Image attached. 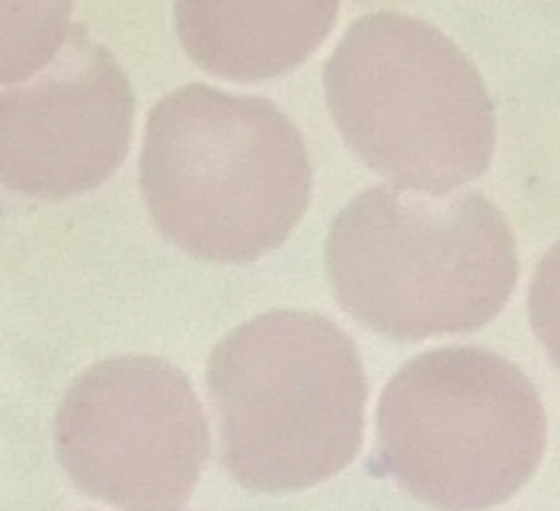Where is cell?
<instances>
[{"label":"cell","mask_w":560,"mask_h":511,"mask_svg":"<svg viewBox=\"0 0 560 511\" xmlns=\"http://www.w3.org/2000/svg\"><path fill=\"white\" fill-rule=\"evenodd\" d=\"M324 93L352 154L394 186L442 195L493 164L497 112L483 78L417 16H359L324 64Z\"/></svg>","instance_id":"4"},{"label":"cell","mask_w":560,"mask_h":511,"mask_svg":"<svg viewBox=\"0 0 560 511\" xmlns=\"http://www.w3.org/2000/svg\"><path fill=\"white\" fill-rule=\"evenodd\" d=\"M209 448L192 383L154 355L96 361L68 387L55 416V451L68 479L119 509H183Z\"/></svg>","instance_id":"6"},{"label":"cell","mask_w":560,"mask_h":511,"mask_svg":"<svg viewBox=\"0 0 560 511\" xmlns=\"http://www.w3.org/2000/svg\"><path fill=\"white\" fill-rule=\"evenodd\" d=\"M138 173L154 227L192 259L224 265L276 253L314 189L302 131L282 109L206 84L151 109Z\"/></svg>","instance_id":"1"},{"label":"cell","mask_w":560,"mask_h":511,"mask_svg":"<svg viewBox=\"0 0 560 511\" xmlns=\"http://www.w3.org/2000/svg\"><path fill=\"white\" fill-rule=\"evenodd\" d=\"M324 265L346 313L397 342L483 330L518 278L513 227L465 189L359 192L327 230Z\"/></svg>","instance_id":"2"},{"label":"cell","mask_w":560,"mask_h":511,"mask_svg":"<svg viewBox=\"0 0 560 511\" xmlns=\"http://www.w3.org/2000/svg\"><path fill=\"white\" fill-rule=\"evenodd\" d=\"M135 90L84 26L20 84H0V186L33 199L93 192L122 167Z\"/></svg>","instance_id":"7"},{"label":"cell","mask_w":560,"mask_h":511,"mask_svg":"<svg viewBox=\"0 0 560 511\" xmlns=\"http://www.w3.org/2000/svg\"><path fill=\"white\" fill-rule=\"evenodd\" d=\"M528 320L538 342L560 368V240L535 269L528 288Z\"/></svg>","instance_id":"10"},{"label":"cell","mask_w":560,"mask_h":511,"mask_svg":"<svg viewBox=\"0 0 560 511\" xmlns=\"http://www.w3.org/2000/svg\"><path fill=\"white\" fill-rule=\"evenodd\" d=\"M74 0H0V84L43 71L71 33Z\"/></svg>","instance_id":"9"},{"label":"cell","mask_w":560,"mask_h":511,"mask_svg":"<svg viewBox=\"0 0 560 511\" xmlns=\"http://www.w3.org/2000/svg\"><path fill=\"white\" fill-rule=\"evenodd\" d=\"M340 0H176L186 55L221 81L257 84L295 71L330 36Z\"/></svg>","instance_id":"8"},{"label":"cell","mask_w":560,"mask_h":511,"mask_svg":"<svg viewBox=\"0 0 560 511\" xmlns=\"http://www.w3.org/2000/svg\"><path fill=\"white\" fill-rule=\"evenodd\" d=\"M548 413L525 371L477 345L407 361L378 403V461L435 509H493L541 467Z\"/></svg>","instance_id":"5"},{"label":"cell","mask_w":560,"mask_h":511,"mask_svg":"<svg viewBox=\"0 0 560 511\" xmlns=\"http://www.w3.org/2000/svg\"><path fill=\"white\" fill-rule=\"evenodd\" d=\"M221 467L250 492H302L362 448L369 378L355 342L304 310H269L209 358Z\"/></svg>","instance_id":"3"}]
</instances>
